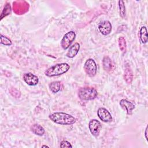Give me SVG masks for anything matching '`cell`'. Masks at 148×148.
<instances>
[{"label": "cell", "instance_id": "obj_1", "mask_svg": "<svg viewBox=\"0 0 148 148\" xmlns=\"http://www.w3.org/2000/svg\"><path fill=\"white\" fill-rule=\"evenodd\" d=\"M49 119L54 123L61 125H71L76 122L72 116L63 112H55L49 115Z\"/></svg>", "mask_w": 148, "mask_h": 148}, {"label": "cell", "instance_id": "obj_2", "mask_svg": "<svg viewBox=\"0 0 148 148\" xmlns=\"http://www.w3.org/2000/svg\"><path fill=\"white\" fill-rule=\"evenodd\" d=\"M69 68L70 66L67 63L58 64L46 69L45 72V74L48 77L58 76L66 73Z\"/></svg>", "mask_w": 148, "mask_h": 148}, {"label": "cell", "instance_id": "obj_3", "mask_svg": "<svg viewBox=\"0 0 148 148\" xmlns=\"http://www.w3.org/2000/svg\"><path fill=\"white\" fill-rule=\"evenodd\" d=\"M97 90L92 87H83L79 89L78 95L80 99L83 101L92 100L97 97Z\"/></svg>", "mask_w": 148, "mask_h": 148}, {"label": "cell", "instance_id": "obj_4", "mask_svg": "<svg viewBox=\"0 0 148 148\" xmlns=\"http://www.w3.org/2000/svg\"><path fill=\"white\" fill-rule=\"evenodd\" d=\"M84 69L88 76L90 77H94L95 75L97 70V66L94 60L91 58L88 59L84 65Z\"/></svg>", "mask_w": 148, "mask_h": 148}, {"label": "cell", "instance_id": "obj_5", "mask_svg": "<svg viewBox=\"0 0 148 148\" xmlns=\"http://www.w3.org/2000/svg\"><path fill=\"white\" fill-rule=\"evenodd\" d=\"M76 37V34L73 31H69L67 32L62 38L61 42V46L64 49H67L73 41L75 40Z\"/></svg>", "mask_w": 148, "mask_h": 148}, {"label": "cell", "instance_id": "obj_6", "mask_svg": "<svg viewBox=\"0 0 148 148\" xmlns=\"http://www.w3.org/2000/svg\"><path fill=\"white\" fill-rule=\"evenodd\" d=\"M28 3L24 1H16L13 2L14 12L17 14H21L28 10Z\"/></svg>", "mask_w": 148, "mask_h": 148}, {"label": "cell", "instance_id": "obj_7", "mask_svg": "<svg viewBox=\"0 0 148 148\" xmlns=\"http://www.w3.org/2000/svg\"><path fill=\"white\" fill-rule=\"evenodd\" d=\"M88 127L92 135H94V136H98L99 134L102 126L101 123L98 120L96 119H93L89 122Z\"/></svg>", "mask_w": 148, "mask_h": 148}, {"label": "cell", "instance_id": "obj_8", "mask_svg": "<svg viewBox=\"0 0 148 148\" xmlns=\"http://www.w3.org/2000/svg\"><path fill=\"white\" fill-rule=\"evenodd\" d=\"M99 118L103 122L108 123L112 121V117L109 112L103 108H100L97 112Z\"/></svg>", "mask_w": 148, "mask_h": 148}, {"label": "cell", "instance_id": "obj_9", "mask_svg": "<svg viewBox=\"0 0 148 148\" xmlns=\"http://www.w3.org/2000/svg\"><path fill=\"white\" fill-rule=\"evenodd\" d=\"M98 29L100 32L103 35L109 34L112 31V25L109 21H103L99 23Z\"/></svg>", "mask_w": 148, "mask_h": 148}, {"label": "cell", "instance_id": "obj_10", "mask_svg": "<svg viewBox=\"0 0 148 148\" xmlns=\"http://www.w3.org/2000/svg\"><path fill=\"white\" fill-rule=\"evenodd\" d=\"M23 80L29 86H35L39 82L38 77L32 73H25L23 76Z\"/></svg>", "mask_w": 148, "mask_h": 148}, {"label": "cell", "instance_id": "obj_11", "mask_svg": "<svg viewBox=\"0 0 148 148\" xmlns=\"http://www.w3.org/2000/svg\"><path fill=\"white\" fill-rule=\"evenodd\" d=\"M120 105L121 107L124 110H125L127 112V114L129 115L132 114V110L135 108V105L134 103H132V102H131L126 99H123L120 101Z\"/></svg>", "mask_w": 148, "mask_h": 148}, {"label": "cell", "instance_id": "obj_12", "mask_svg": "<svg viewBox=\"0 0 148 148\" xmlns=\"http://www.w3.org/2000/svg\"><path fill=\"white\" fill-rule=\"evenodd\" d=\"M80 49V45L78 43H75L72 46L70 47L69 50L68 51L66 56L68 58L74 57L79 52Z\"/></svg>", "mask_w": 148, "mask_h": 148}, {"label": "cell", "instance_id": "obj_13", "mask_svg": "<svg viewBox=\"0 0 148 148\" xmlns=\"http://www.w3.org/2000/svg\"><path fill=\"white\" fill-rule=\"evenodd\" d=\"M124 78L127 83L131 84L133 80V73L132 71V69H131L130 66L128 65H127L125 68L124 71Z\"/></svg>", "mask_w": 148, "mask_h": 148}, {"label": "cell", "instance_id": "obj_14", "mask_svg": "<svg viewBox=\"0 0 148 148\" xmlns=\"http://www.w3.org/2000/svg\"><path fill=\"white\" fill-rule=\"evenodd\" d=\"M31 130L32 132L39 136H42L45 133V130L43 127L37 124L32 125L31 127Z\"/></svg>", "mask_w": 148, "mask_h": 148}, {"label": "cell", "instance_id": "obj_15", "mask_svg": "<svg viewBox=\"0 0 148 148\" xmlns=\"http://www.w3.org/2000/svg\"><path fill=\"white\" fill-rule=\"evenodd\" d=\"M102 64H103V68L105 71L107 72H109L112 70V62L110 60V58L106 56L103 58L102 60Z\"/></svg>", "mask_w": 148, "mask_h": 148}, {"label": "cell", "instance_id": "obj_16", "mask_svg": "<svg viewBox=\"0 0 148 148\" xmlns=\"http://www.w3.org/2000/svg\"><path fill=\"white\" fill-rule=\"evenodd\" d=\"M147 31L146 27H141L139 32V38L142 43H146L147 42Z\"/></svg>", "mask_w": 148, "mask_h": 148}, {"label": "cell", "instance_id": "obj_17", "mask_svg": "<svg viewBox=\"0 0 148 148\" xmlns=\"http://www.w3.org/2000/svg\"><path fill=\"white\" fill-rule=\"evenodd\" d=\"M49 86L51 91L54 93H56L61 90V83L60 81H54L50 83Z\"/></svg>", "mask_w": 148, "mask_h": 148}, {"label": "cell", "instance_id": "obj_18", "mask_svg": "<svg viewBox=\"0 0 148 148\" xmlns=\"http://www.w3.org/2000/svg\"><path fill=\"white\" fill-rule=\"evenodd\" d=\"M11 13V7L9 3H6L4 6V8L2 12L1 16V20L3 18V17L10 14Z\"/></svg>", "mask_w": 148, "mask_h": 148}, {"label": "cell", "instance_id": "obj_19", "mask_svg": "<svg viewBox=\"0 0 148 148\" xmlns=\"http://www.w3.org/2000/svg\"><path fill=\"white\" fill-rule=\"evenodd\" d=\"M119 46L120 50L123 53H125L126 51L127 45H126L125 39H124V37L121 36L119 38Z\"/></svg>", "mask_w": 148, "mask_h": 148}, {"label": "cell", "instance_id": "obj_20", "mask_svg": "<svg viewBox=\"0 0 148 148\" xmlns=\"http://www.w3.org/2000/svg\"><path fill=\"white\" fill-rule=\"evenodd\" d=\"M119 6L120 9V14L122 18H124L125 16V7L124 2L123 1H119Z\"/></svg>", "mask_w": 148, "mask_h": 148}, {"label": "cell", "instance_id": "obj_21", "mask_svg": "<svg viewBox=\"0 0 148 148\" xmlns=\"http://www.w3.org/2000/svg\"><path fill=\"white\" fill-rule=\"evenodd\" d=\"M1 43L6 46H10L12 45V41L8 37L1 35Z\"/></svg>", "mask_w": 148, "mask_h": 148}, {"label": "cell", "instance_id": "obj_22", "mask_svg": "<svg viewBox=\"0 0 148 148\" xmlns=\"http://www.w3.org/2000/svg\"><path fill=\"white\" fill-rule=\"evenodd\" d=\"M60 147H72V146L69 142L66 140H62L61 142Z\"/></svg>", "mask_w": 148, "mask_h": 148}, {"label": "cell", "instance_id": "obj_23", "mask_svg": "<svg viewBox=\"0 0 148 148\" xmlns=\"http://www.w3.org/2000/svg\"><path fill=\"white\" fill-rule=\"evenodd\" d=\"M145 138L146 139V140H147V126L145 130Z\"/></svg>", "mask_w": 148, "mask_h": 148}, {"label": "cell", "instance_id": "obj_24", "mask_svg": "<svg viewBox=\"0 0 148 148\" xmlns=\"http://www.w3.org/2000/svg\"><path fill=\"white\" fill-rule=\"evenodd\" d=\"M49 147V146H46V145H43V146H42V147Z\"/></svg>", "mask_w": 148, "mask_h": 148}]
</instances>
